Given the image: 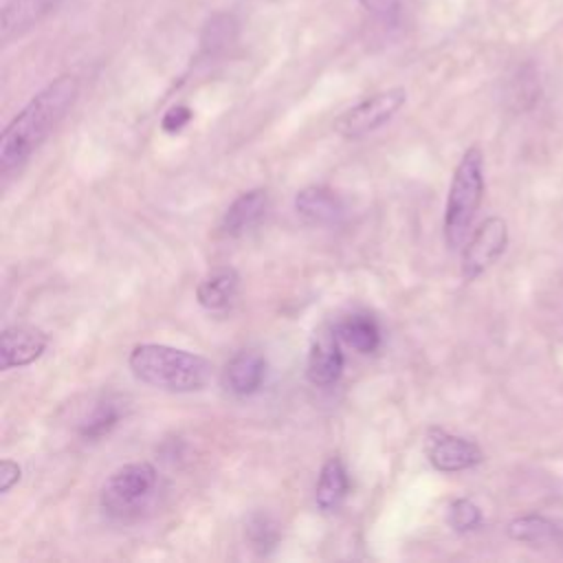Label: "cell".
<instances>
[{
    "label": "cell",
    "instance_id": "cell-16",
    "mask_svg": "<svg viewBox=\"0 0 563 563\" xmlns=\"http://www.w3.org/2000/svg\"><path fill=\"white\" fill-rule=\"evenodd\" d=\"M334 328L339 339L358 354H372L380 345V328L367 312H354L341 319Z\"/></svg>",
    "mask_w": 563,
    "mask_h": 563
},
{
    "label": "cell",
    "instance_id": "cell-12",
    "mask_svg": "<svg viewBox=\"0 0 563 563\" xmlns=\"http://www.w3.org/2000/svg\"><path fill=\"white\" fill-rule=\"evenodd\" d=\"M268 209V194L266 189L257 187V189H249L244 194H240L224 211L220 229L231 235L238 238L246 231H251L266 213Z\"/></svg>",
    "mask_w": 563,
    "mask_h": 563
},
{
    "label": "cell",
    "instance_id": "cell-4",
    "mask_svg": "<svg viewBox=\"0 0 563 563\" xmlns=\"http://www.w3.org/2000/svg\"><path fill=\"white\" fill-rule=\"evenodd\" d=\"M405 101H407V90L400 86L380 90L372 97H365L356 106L347 108L336 119L334 130L339 136H343L347 141L363 139V136L372 134L374 130L383 128L385 123H389L398 114V110L405 106Z\"/></svg>",
    "mask_w": 563,
    "mask_h": 563
},
{
    "label": "cell",
    "instance_id": "cell-1",
    "mask_svg": "<svg viewBox=\"0 0 563 563\" xmlns=\"http://www.w3.org/2000/svg\"><path fill=\"white\" fill-rule=\"evenodd\" d=\"M79 95V81L73 75H59L48 81L29 103L7 123L0 136V169L11 172L46 141L55 125L66 117Z\"/></svg>",
    "mask_w": 563,
    "mask_h": 563
},
{
    "label": "cell",
    "instance_id": "cell-8",
    "mask_svg": "<svg viewBox=\"0 0 563 563\" xmlns=\"http://www.w3.org/2000/svg\"><path fill=\"white\" fill-rule=\"evenodd\" d=\"M429 462L433 468L444 471V473H457L466 471L475 464L482 462V449L460 435H451L446 431H431L429 435V446H427Z\"/></svg>",
    "mask_w": 563,
    "mask_h": 563
},
{
    "label": "cell",
    "instance_id": "cell-18",
    "mask_svg": "<svg viewBox=\"0 0 563 563\" xmlns=\"http://www.w3.org/2000/svg\"><path fill=\"white\" fill-rule=\"evenodd\" d=\"M121 418V409L117 402L112 400H99L92 411L81 420L79 424V435L84 440H99L103 435H108L117 422Z\"/></svg>",
    "mask_w": 563,
    "mask_h": 563
},
{
    "label": "cell",
    "instance_id": "cell-19",
    "mask_svg": "<svg viewBox=\"0 0 563 563\" xmlns=\"http://www.w3.org/2000/svg\"><path fill=\"white\" fill-rule=\"evenodd\" d=\"M246 537L260 554H268L279 543V526L277 521L266 512H255L246 521Z\"/></svg>",
    "mask_w": 563,
    "mask_h": 563
},
{
    "label": "cell",
    "instance_id": "cell-21",
    "mask_svg": "<svg viewBox=\"0 0 563 563\" xmlns=\"http://www.w3.org/2000/svg\"><path fill=\"white\" fill-rule=\"evenodd\" d=\"M446 521L457 532H468L482 523V510L471 499H455L449 504Z\"/></svg>",
    "mask_w": 563,
    "mask_h": 563
},
{
    "label": "cell",
    "instance_id": "cell-14",
    "mask_svg": "<svg viewBox=\"0 0 563 563\" xmlns=\"http://www.w3.org/2000/svg\"><path fill=\"white\" fill-rule=\"evenodd\" d=\"M347 490H350V477L343 462L339 457L325 460L314 488V501L319 510L323 512L339 510L347 497Z\"/></svg>",
    "mask_w": 563,
    "mask_h": 563
},
{
    "label": "cell",
    "instance_id": "cell-7",
    "mask_svg": "<svg viewBox=\"0 0 563 563\" xmlns=\"http://www.w3.org/2000/svg\"><path fill=\"white\" fill-rule=\"evenodd\" d=\"M343 352H341V339L336 334L334 325H323L314 332V339L308 350L306 361V376L317 387H330L334 385L343 374Z\"/></svg>",
    "mask_w": 563,
    "mask_h": 563
},
{
    "label": "cell",
    "instance_id": "cell-9",
    "mask_svg": "<svg viewBox=\"0 0 563 563\" xmlns=\"http://www.w3.org/2000/svg\"><path fill=\"white\" fill-rule=\"evenodd\" d=\"M48 345L44 330L35 325H9L0 334V365L2 369L24 367L37 361Z\"/></svg>",
    "mask_w": 563,
    "mask_h": 563
},
{
    "label": "cell",
    "instance_id": "cell-22",
    "mask_svg": "<svg viewBox=\"0 0 563 563\" xmlns=\"http://www.w3.org/2000/svg\"><path fill=\"white\" fill-rule=\"evenodd\" d=\"M189 119H191V110H189V108H185V106H174V108H169V110L165 112V117H163V121H161V128H163L165 132H178V130H183V128L189 123Z\"/></svg>",
    "mask_w": 563,
    "mask_h": 563
},
{
    "label": "cell",
    "instance_id": "cell-11",
    "mask_svg": "<svg viewBox=\"0 0 563 563\" xmlns=\"http://www.w3.org/2000/svg\"><path fill=\"white\" fill-rule=\"evenodd\" d=\"M295 209L314 224H334L343 218L345 205L336 191L323 185H310L297 191Z\"/></svg>",
    "mask_w": 563,
    "mask_h": 563
},
{
    "label": "cell",
    "instance_id": "cell-17",
    "mask_svg": "<svg viewBox=\"0 0 563 563\" xmlns=\"http://www.w3.org/2000/svg\"><path fill=\"white\" fill-rule=\"evenodd\" d=\"M358 2L383 31H396L405 26L413 9L411 0H358Z\"/></svg>",
    "mask_w": 563,
    "mask_h": 563
},
{
    "label": "cell",
    "instance_id": "cell-3",
    "mask_svg": "<svg viewBox=\"0 0 563 563\" xmlns=\"http://www.w3.org/2000/svg\"><path fill=\"white\" fill-rule=\"evenodd\" d=\"M484 196V154L471 145L455 165L446 207H444V240L451 249L462 246L473 218Z\"/></svg>",
    "mask_w": 563,
    "mask_h": 563
},
{
    "label": "cell",
    "instance_id": "cell-10",
    "mask_svg": "<svg viewBox=\"0 0 563 563\" xmlns=\"http://www.w3.org/2000/svg\"><path fill=\"white\" fill-rule=\"evenodd\" d=\"M68 0H7L0 11V37L2 42H9L40 22H44L48 15L59 11Z\"/></svg>",
    "mask_w": 563,
    "mask_h": 563
},
{
    "label": "cell",
    "instance_id": "cell-23",
    "mask_svg": "<svg viewBox=\"0 0 563 563\" xmlns=\"http://www.w3.org/2000/svg\"><path fill=\"white\" fill-rule=\"evenodd\" d=\"M22 477V468L13 460L0 462V493H9Z\"/></svg>",
    "mask_w": 563,
    "mask_h": 563
},
{
    "label": "cell",
    "instance_id": "cell-20",
    "mask_svg": "<svg viewBox=\"0 0 563 563\" xmlns=\"http://www.w3.org/2000/svg\"><path fill=\"white\" fill-rule=\"evenodd\" d=\"M508 534L515 541H526V543H541L545 539H550L554 534V526L537 515H528V517H519L515 521H510L508 526Z\"/></svg>",
    "mask_w": 563,
    "mask_h": 563
},
{
    "label": "cell",
    "instance_id": "cell-15",
    "mask_svg": "<svg viewBox=\"0 0 563 563\" xmlns=\"http://www.w3.org/2000/svg\"><path fill=\"white\" fill-rule=\"evenodd\" d=\"M238 286H240V277L233 268L229 266L216 268L200 279L196 288V299L207 310H222L235 297Z\"/></svg>",
    "mask_w": 563,
    "mask_h": 563
},
{
    "label": "cell",
    "instance_id": "cell-13",
    "mask_svg": "<svg viewBox=\"0 0 563 563\" xmlns=\"http://www.w3.org/2000/svg\"><path fill=\"white\" fill-rule=\"evenodd\" d=\"M266 376V361L260 352L255 350H242L238 352L224 372V380L227 387L235 394V396H251L255 394Z\"/></svg>",
    "mask_w": 563,
    "mask_h": 563
},
{
    "label": "cell",
    "instance_id": "cell-6",
    "mask_svg": "<svg viewBox=\"0 0 563 563\" xmlns=\"http://www.w3.org/2000/svg\"><path fill=\"white\" fill-rule=\"evenodd\" d=\"M508 244L506 220L493 216L486 218L471 235L462 255V275L466 282L479 277L488 266H493Z\"/></svg>",
    "mask_w": 563,
    "mask_h": 563
},
{
    "label": "cell",
    "instance_id": "cell-5",
    "mask_svg": "<svg viewBox=\"0 0 563 563\" xmlns=\"http://www.w3.org/2000/svg\"><path fill=\"white\" fill-rule=\"evenodd\" d=\"M156 468L150 462H132L117 468L101 490V504L112 515H128L139 510L156 486Z\"/></svg>",
    "mask_w": 563,
    "mask_h": 563
},
{
    "label": "cell",
    "instance_id": "cell-2",
    "mask_svg": "<svg viewBox=\"0 0 563 563\" xmlns=\"http://www.w3.org/2000/svg\"><path fill=\"white\" fill-rule=\"evenodd\" d=\"M128 365L136 380L178 394L202 389L211 374L205 356L163 343L134 345Z\"/></svg>",
    "mask_w": 563,
    "mask_h": 563
}]
</instances>
